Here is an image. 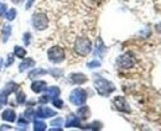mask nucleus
Masks as SVG:
<instances>
[{"label":"nucleus","mask_w":161,"mask_h":131,"mask_svg":"<svg viewBox=\"0 0 161 131\" xmlns=\"http://www.w3.org/2000/svg\"><path fill=\"white\" fill-rule=\"evenodd\" d=\"M94 87L98 94L102 96H108L115 90V85L102 77H97L94 79Z\"/></svg>","instance_id":"nucleus-1"},{"label":"nucleus","mask_w":161,"mask_h":131,"mask_svg":"<svg viewBox=\"0 0 161 131\" xmlns=\"http://www.w3.org/2000/svg\"><path fill=\"white\" fill-rule=\"evenodd\" d=\"M92 51V42L87 37H80L75 42V52L80 56H87Z\"/></svg>","instance_id":"nucleus-2"},{"label":"nucleus","mask_w":161,"mask_h":131,"mask_svg":"<svg viewBox=\"0 0 161 131\" xmlns=\"http://www.w3.org/2000/svg\"><path fill=\"white\" fill-rule=\"evenodd\" d=\"M47 57L52 63H61L64 61L66 53L64 50L60 46H53L47 51Z\"/></svg>","instance_id":"nucleus-3"},{"label":"nucleus","mask_w":161,"mask_h":131,"mask_svg":"<svg viewBox=\"0 0 161 131\" xmlns=\"http://www.w3.org/2000/svg\"><path fill=\"white\" fill-rule=\"evenodd\" d=\"M87 100V92L84 89H80V88H77L75 90H72L71 94H69V101L73 104V105H83Z\"/></svg>","instance_id":"nucleus-4"},{"label":"nucleus","mask_w":161,"mask_h":131,"mask_svg":"<svg viewBox=\"0 0 161 131\" xmlns=\"http://www.w3.org/2000/svg\"><path fill=\"white\" fill-rule=\"evenodd\" d=\"M32 26L37 31H43L48 26V19L43 13H37L32 16Z\"/></svg>","instance_id":"nucleus-5"},{"label":"nucleus","mask_w":161,"mask_h":131,"mask_svg":"<svg viewBox=\"0 0 161 131\" xmlns=\"http://www.w3.org/2000/svg\"><path fill=\"white\" fill-rule=\"evenodd\" d=\"M117 64L121 69H129L135 64V59L131 56V53H124L117 58Z\"/></svg>","instance_id":"nucleus-6"},{"label":"nucleus","mask_w":161,"mask_h":131,"mask_svg":"<svg viewBox=\"0 0 161 131\" xmlns=\"http://www.w3.org/2000/svg\"><path fill=\"white\" fill-rule=\"evenodd\" d=\"M113 104L117 108V110H119L121 112H131V109H130V106H129V104H128V101L125 100L124 96H115L114 100H113Z\"/></svg>","instance_id":"nucleus-7"},{"label":"nucleus","mask_w":161,"mask_h":131,"mask_svg":"<svg viewBox=\"0 0 161 131\" xmlns=\"http://www.w3.org/2000/svg\"><path fill=\"white\" fill-rule=\"evenodd\" d=\"M36 117H40V119H47V117H52L56 115V112L50 109V108H46V106H41L39 108L36 112H35Z\"/></svg>","instance_id":"nucleus-8"},{"label":"nucleus","mask_w":161,"mask_h":131,"mask_svg":"<svg viewBox=\"0 0 161 131\" xmlns=\"http://www.w3.org/2000/svg\"><path fill=\"white\" fill-rule=\"evenodd\" d=\"M82 128L80 126V117L76 116L75 114H69L67 116V120H66V128Z\"/></svg>","instance_id":"nucleus-9"},{"label":"nucleus","mask_w":161,"mask_h":131,"mask_svg":"<svg viewBox=\"0 0 161 131\" xmlns=\"http://www.w3.org/2000/svg\"><path fill=\"white\" fill-rule=\"evenodd\" d=\"M46 88H47V83L43 82V80H35V82L31 84V89H32V92H35V93H41V92L46 90Z\"/></svg>","instance_id":"nucleus-10"},{"label":"nucleus","mask_w":161,"mask_h":131,"mask_svg":"<svg viewBox=\"0 0 161 131\" xmlns=\"http://www.w3.org/2000/svg\"><path fill=\"white\" fill-rule=\"evenodd\" d=\"M69 79L75 84H83V83L87 82L88 78L83 74V73H72V74L69 75Z\"/></svg>","instance_id":"nucleus-11"},{"label":"nucleus","mask_w":161,"mask_h":131,"mask_svg":"<svg viewBox=\"0 0 161 131\" xmlns=\"http://www.w3.org/2000/svg\"><path fill=\"white\" fill-rule=\"evenodd\" d=\"M1 117H3L5 121L13 123V121L16 120V112H14L13 109H5V110L3 112V114H1Z\"/></svg>","instance_id":"nucleus-12"},{"label":"nucleus","mask_w":161,"mask_h":131,"mask_svg":"<svg viewBox=\"0 0 161 131\" xmlns=\"http://www.w3.org/2000/svg\"><path fill=\"white\" fill-rule=\"evenodd\" d=\"M32 67H35V61L32 58H25L19 66V71L24 72V71H26L29 68H32Z\"/></svg>","instance_id":"nucleus-13"},{"label":"nucleus","mask_w":161,"mask_h":131,"mask_svg":"<svg viewBox=\"0 0 161 131\" xmlns=\"http://www.w3.org/2000/svg\"><path fill=\"white\" fill-rule=\"evenodd\" d=\"M10 35H11V26L10 25H4L3 31H1V41L4 43H6L10 38Z\"/></svg>","instance_id":"nucleus-14"},{"label":"nucleus","mask_w":161,"mask_h":131,"mask_svg":"<svg viewBox=\"0 0 161 131\" xmlns=\"http://www.w3.org/2000/svg\"><path fill=\"white\" fill-rule=\"evenodd\" d=\"M91 115V112H89V108L88 106H82L77 110V116L80 117V120H87Z\"/></svg>","instance_id":"nucleus-15"},{"label":"nucleus","mask_w":161,"mask_h":131,"mask_svg":"<svg viewBox=\"0 0 161 131\" xmlns=\"http://www.w3.org/2000/svg\"><path fill=\"white\" fill-rule=\"evenodd\" d=\"M46 73H48V72H47V71H45V69L35 68V69H32V71L29 73V78H30V79H35V78H37V77H40V75L46 74Z\"/></svg>","instance_id":"nucleus-16"},{"label":"nucleus","mask_w":161,"mask_h":131,"mask_svg":"<svg viewBox=\"0 0 161 131\" xmlns=\"http://www.w3.org/2000/svg\"><path fill=\"white\" fill-rule=\"evenodd\" d=\"M18 88H19V84H16V83H14V82H9V83H6L4 92L6 94H11V93H14Z\"/></svg>","instance_id":"nucleus-17"},{"label":"nucleus","mask_w":161,"mask_h":131,"mask_svg":"<svg viewBox=\"0 0 161 131\" xmlns=\"http://www.w3.org/2000/svg\"><path fill=\"white\" fill-rule=\"evenodd\" d=\"M46 90H47V94L52 98V99H55V98H57V96H60V88L58 87H50V88H46Z\"/></svg>","instance_id":"nucleus-18"},{"label":"nucleus","mask_w":161,"mask_h":131,"mask_svg":"<svg viewBox=\"0 0 161 131\" xmlns=\"http://www.w3.org/2000/svg\"><path fill=\"white\" fill-rule=\"evenodd\" d=\"M46 124L41 120H35L34 121V130L35 131H45L46 130Z\"/></svg>","instance_id":"nucleus-19"},{"label":"nucleus","mask_w":161,"mask_h":131,"mask_svg":"<svg viewBox=\"0 0 161 131\" xmlns=\"http://www.w3.org/2000/svg\"><path fill=\"white\" fill-rule=\"evenodd\" d=\"M14 55L18 57V58H25V55H26V51H25V48H22L20 46H15V48H14Z\"/></svg>","instance_id":"nucleus-20"},{"label":"nucleus","mask_w":161,"mask_h":131,"mask_svg":"<svg viewBox=\"0 0 161 131\" xmlns=\"http://www.w3.org/2000/svg\"><path fill=\"white\" fill-rule=\"evenodd\" d=\"M16 9H9L6 13H5V19L8 20V21H13V20L16 18Z\"/></svg>","instance_id":"nucleus-21"},{"label":"nucleus","mask_w":161,"mask_h":131,"mask_svg":"<svg viewBox=\"0 0 161 131\" xmlns=\"http://www.w3.org/2000/svg\"><path fill=\"white\" fill-rule=\"evenodd\" d=\"M26 101V95L24 92H19V93L16 94V103L18 104H24Z\"/></svg>","instance_id":"nucleus-22"},{"label":"nucleus","mask_w":161,"mask_h":131,"mask_svg":"<svg viewBox=\"0 0 161 131\" xmlns=\"http://www.w3.org/2000/svg\"><path fill=\"white\" fill-rule=\"evenodd\" d=\"M24 116L29 120V119H31V117H34L35 116V110L32 109V108H27L26 110H25V112H24Z\"/></svg>","instance_id":"nucleus-23"},{"label":"nucleus","mask_w":161,"mask_h":131,"mask_svg":"<svg viewBox=\"0 0 161 131\" xmlns=\"http://www.w3.org/2000/svg\"><path fill=\"white\" fill-rule=\"evenodd\" d=\"M8 95H9V94H6L5 92L0 93V108H3V106L8 103Z\"/></svg>","instance_id":"nucleus-24"},{"label":"nucleus","mask_w":161,"mask_h":131,"mask_svg":"<svg viewBox=\"0 0 161 131\" xmlns=\"http://www.w3.org/2000/svg\"><path fill=\"white\" fill-rule=\"evenodd\" d=\"M52 104H53V106H55V108H58V109H62V106H63V101L61 100L58 96H57V98H55V99L52 100Z\"/></svg>","instance_id":"nucleus-25"},{"label":"nucleus","mask_w":161,"mask_h":131,"mask_svg":"<svg viewBox=\"0 0 161 131\" xmlns=\"http://www.w3.org/2000/svg\"><path fill=\"white\" fill-rule=\"evenodd\" d=\"M105 50V46H104V43L102 42V40H98L97 41V53L98 55H102V52Z\"/></svg>","instance_id":"nucleus-26"},{"label":"nucleus","mask_w":161,"mask_h":131,"mask_svg":"<svg viewBox=\"0 0 161 131\" xmlns=\"http://www.w3.org/2000/svg\"><path fill=\"white\" fill-rule=\"evenodd\" d=\"M18 124H19V126H21L22 129H26L27 125H29V121L25 120V117H20V119L18 120Z\"/></svg>","instance_id":"nucleus-27"},{"label":"nucleus","mask_w":161,"mask_h":131,"mask_svg":"<svg viewBox=\"0 0 161 131\" xmlns=\"http://www.w3.org/2000/svg\"><path fill=\"white\" fill-rule=\"evenodd\" d=\"M99 66H101V62H99V61H92V62H89V63L87 64V67L91 68V69L97 68V67H99Z\"/></svg>","instance_id":"nucleus-28"},{"label":"nucleus","mask_w":161,"mask_h":131,"mask_svg":"<svg viewBox=\"0 0 161 131\" xmlns=\"http://www.w3.org/2000/svg\"><path fill=\"white\" fill-rule=\"evenodd\" d=\"M50 99H51V96H50L48 94H45V95L40 96L39 101H40L41 104H46V103H48V101H50Z\"/></svg>","instance_id":"nucleus-29"},{"label":"nucleus","mask_w":161,"mask_h":131,"mask_svg":"<svg viewBox=\"0 0 161 131\" xmlns=\"http://www.w3.org/2000/svg\"><path fill=\"white\" fill-rule=\"evenodd\" d=\"M6 11H8V6H6V4H4V3L0 1V16H4Z\"/></svg>","instance_id":"nucleus-30"},{"label":"nucleus","mask_w":161,"mask_h":131,"mask_svg":"<svg viewBox=\"0 0 161 131\" xmlns=\"http://www.w3.org/2000/svg\"><path fill=\"white\" fill-rule=\"evenodd\" d=\"M30 38H31V34L26 32L24 35V43H25V46H29L30 45Z\"/></svg>","instance_id":"nucleus-31"},{"label":"nucleus","mask_w":161,"mask_h":131,"mask_svg":"<svg viewBox=\"0 0 161 131\" xmlns=\"http://www.w3.org/2000/svg\"><path fill=\"white\" fill-rule=\"evenodd\" d=\"M13 62H14L13 55H9V56H8V59H6V62L4 63V64H5V68H6V67H9V66H11V64H13Z\"/></svg>","instance_id":"nucleus-32"},{"label":"nucleus","mask_w":161,"mask_h":131,"mask_svg":"<svg viewBox=\"0 0 161 131\" xmlns=\"http://www.w3.org/2000/svg\"><path fill=\"white\" fill-rule=\"evenodd\" d=\"M51 125H52V126H58V128H61V125H62V119H61V117H57L56 120H53V121L51 123Z\"/></svg>","instance_id":"nucleus-33"},{"label":"nucleus","mask_w":161,"mask_h":131,"mask_svg":"<svg viewBox=\"0 0 161 131\" xmlns=\"http://www.w3.org/2000/svg\"><path fill=\"white\" fill-rule=\"evenodd\" d=\"M11 129V126H9V125H1L0 126V130H10Z\"/></svg>","instance_id":"nucleus-34"},{"label":"nucleus","mask_w":161,"mask_h":131,"mask_svg":"<svg viewBox=\"0 0 161 131\" xmlns=\"http://www.w3.org/2000/svg\"><path fill=\"white\" fill-rule=\"evenodd\" d=\"M34 1H35V0H29L27 4H26V9H30V6L34 4Z\"/></svg>","instance_id":"nucleus-35"},{"label":"nucleus","mask_w":161,"mask_h":131,"mask_svg":"<svg viewBox=\"0 0 161 131\" xmlns=\"http://www.w3.org/2000/svg\"><path fill=\"white\" fill-rule=\"evenodd\" d=\"M156 30L161 34V24H158V25H156Z\"/></svg>","instance_id":"nucleus-36"},{"label":"nucleus","mask_w":161,"mask_h":131,"mask_svg":"<svg viewBox=\"0 0 161 131\" xmlns=\"http://www.w3.org/2000/svg\"><path fill=\"white\" fill-rule=\"evenodd\" d=\"M3 64H4V61H3V58H0V71L3 68Z\"/></svg>","instance_id":"nucleus-37"},{"label":"nucleus","mask_w":161,"mask_h":131,"mask_svg":"<svg viewBox=\"0 0 161 131\" xmlns=\"http://www.w3.org/2000/svg\"><path fill=\"white\" fill-rule=\"evenodd\" d=\"M11 1H13L14 4H20V3L22 1V0H11Z\"/></svg>","instance_id":"nucleus-38"}]
</instances>
